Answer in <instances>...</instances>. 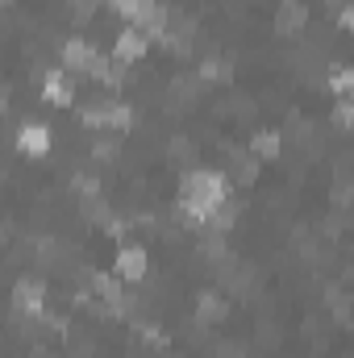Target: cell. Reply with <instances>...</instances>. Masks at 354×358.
Here are the masks:
<instances>
[{"mask_svg": "<svg viewBox=\"0 0 354 358\" xmlns=\"http://www.w3.org/2000/svg\"><path fill=\"white\" fill-rule=\"evenodd\" d=\"M92 8H96V0H76V13H71V17H76V21H88Z\"/></svg>", "mask_w": 354, "mask_h": 358, "instance_id": "ac0fdd59", "label": "cell"}, {"mask_svg": "<svg viewBox=\"0 0 354 358\" xmlns=\"http://www.w3.org/2000/svg\"><path fill=\"white\" fill-rule=\"evenodd\" d=\"M17 150H21V155H34V159H42V155L50 150V129H46V125L25 121V125L17 129Z\"/></svg>", "mask_w": 354, "mask_h": 358, "instance_id": "52a82bcc", "label": "cell"}, {"mask_svg": "<svg viewBox=\"0 0 354 358\" xmlns=\"http://www.w3.org/2000/svg\"><path fill=\"white\" fill-rule=\"evenodd\" d=\"M96 59H100V50H96L92 42H84V38H67V42H63V67H67V71H88L92 76Z\"/></svg>", "mask_w": 354, "mask_h": 358, "instance_id": "8992f818", "label": "cell"}, {"mask_svg": "<svg viewBox=\"0 0 354 358\" xmlns=\"http://www.w3.org/2000/svg\"><path fill=\"white\" fill-rule=\"evenodd\" d=\"M196 313H200V321H213V325H217V321H225L229 304H225L217 292H200V296H196Z\"/></svg>", "mask_w": 354, "mask_h": 358, "instance_id": "8fae6325", "label": "cell"}, {"mask_svg": "<svg viewBox=\"0 0 354 358\" xmlns=\"http://www.w3.org/2000/svg\"><path fill=\"white\" fill-rule=\"evenodd\" d=\"M80 121L88 129H129L134 125V108L121 104V100H100V104H88L80 113Z\"/></svg>", "mask_w": 354, "mask_h": 358, "instance_id": "7a4b0ae2", "label": "cell"}, {"mask_svg": "<svg viewBox=\"0 0 354 358\" xmlns=\"http://www.w3.org/2000/svg\"><path fill=\"white\" fill-rule=\"evenodd\" d=\"M146 267H150V259H146V250L142 246H121L117 250V259H113V275H121L125 283H138V279H146Z\"/></svg>", "mask_w": 354, "mask_h": 358, "instance_id": "277c9868", "label": "cell"}, {"mask_svg": "<svg viewBox=\"0 0 354 358\" xmlns=\"http://www.w3.org/2000/svg\"><path fill=\"white\" fill-rule=\"evenodd\" d=\"M13 308L17 313H25V317H42L46 313V287L29 275V279H17V287H13Z\"/></svg>", "mask_w": 354, "mask_h": 358, "instance_id": "3957f363", "label": "cell"}, {"mask_svg": "<svg viewBox=\"0 0 354 358\" xmlns=\"http://www.w3.org/2000/svg\"><path fill=\"white\" fill-rule=\"evenodd\" d=\"M146 46H150V34L146 29H121L117 42H113V59L117 63H138L146 55Z\"/></svg>", "mask_w": 354, "mask_h": 358, "instance_id": "5b68a950", "label": "cell"}, {"mask_svg": "<svg viewBox=\"0 0 354 358\" xmlns=\"http://www.w3.org/2000/svg\"><path fill=\"white\" fill-rule=\"evenodd\" d=\"M225 196H229V187H225L221 171H187L179 183V208L187 213L192 225H208L213 213L225 204Z\"/></svg>", "mask_w": 354, "mask_h": 358, "instance_id": "6da1fadb", "label": "cell"}, {"mask_svg": "<svg viewBox=\"0 0 354 358\" xmlns=\"http://www.w3.org/2000/svg\"><path fill=\"white\" fill-rule=\"evenodd\" d=\"M304 17H309V13H304V4H300V0H283V4H279V13H275V29H279L283 38H292V34H300V29H304Z\"/></svg>", "mask_w": 354, "mask_h": 358, "instance_id": "9c48e42d", "label": "cell"}, {"mask_svg": "<svg viewBox=\"0 0 354 358\" xmlns=\"http://www.w3.org/2000/svg\"><path fill=\"white\" fill-rule=\"evenodd\" d=\"M334 200H338V204H351L354 200V183H342V187L334 192Z\"/></svg>", "mask_w": 354, "mask_h": 358, "instance_id": "d6986e66", "label": "cell"}, {"mask_svg": "<svg viewBox=\"0 0 354 358\" xmlns=\"http://www.w3.org/2000/svg\"><path fill=\"white\" fill-rule=\"evenodd\" d=\"M234 171H238V179H242V183H250V179H255V159L234 155Z\"/></svg>", "mask_w": 354, "mask_h": 358, "instance_id": "9a60e30c", "label": "cell"}, {"mask_svg": "<svg viewBox=\"0 0 354 358\" xmlns=\"http://www.w3.org/2000/svg\"><path fill=\"white\" fill-rule=\"evenodd\" d=\"M338 25L354 34V0H351V4H342V13H338Z\"/></svg>", "mask_w": 354, "mask_h": 358, "instance_id": "e0dca14e", "label": "cell"}, {"mask_svg": "<svg viewBox=\"0 0 354 358\" xmlns=\"http://www.w3.org/2000/svg\"><path fill=\"white\" fill-rule=\"evenodd\" d=\"M250 150H255V159H279V134H275V129H263V134H255Z\"/></svg>", "mask_w": 354, "mask_h": 358, "instance_id": "4fadbf2b", "label": "cell"}, {"mask_svg": "<svg viewBox=\"0 0 354 358\" xmlns=\"http://www.w3.org/2000/svg\"><path fill=\"white\" fill-rule=\"evenodd\" d=\"M121 283H125L121 275H96V279H92L96 296H100V300H108L113 308H121V304H125V292H121Z\"/></svg>", "mask_w": 354, "mask_h": 358, "instance_id": "30bf717a", "label": "cell"}, {"mask_svg": "<svg viewBox=\"0 0 354 358\" xmlns=\"http://www.w3.org/2000/svg\"><path fill=\"white\" fill-rule=\"evenodd\" d=\"M42 96H46L50 104L67 108V104L76 100V88H71V80H67L63 71H46V76H42Z\"/></svg>", "mask_w": 354, "mask_h": 358, "instance_id": "ba28073f", "label": "cell"}, {"mask_svg": "<svg viewBox=\"0 0 354 358\" xmlns=\"http://www.w3.org/2000/svg\"><path fill=\"white\" fill-rule=\"evenodd\" d=\"M92 155H96V159H117V142H96Z\"/></svg>", "mask_w": 354, "mask_h": 358, "instance_id": "2e32d148", "label": "cell"}, {"mask_svg": "<svg viewBox=\"0 0 354 358\" xmlns=\"http://www.w3.org/2000/svg\"><path fill=\"white\" fill-rule=\"evenodd\" d=\"M330 92H338V96H351L354 92V67H346V63H338V67H330Z\"/></svg>", "mask_w": 354, "mask_h": 358, "instance_id": "7c38bea8", "label": "cell"}, {"mask_svg": "<svg viewBox=\"0 0 354 358\" xmlns=\"http://www.w3.org/2000/svg\"><path fill=\"white\" fill-rule=\"evenodd\" d=\"M334 125H342V129L354 134V100H342V104L334 108Z\"/></svg>", "mask_w": 354, "mask_h": 358, "instance_id": "5bb4252c", "label": "cell"}]
</instances>
